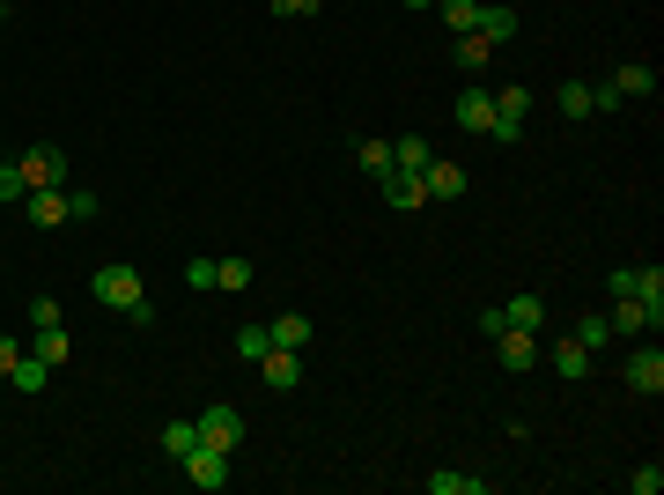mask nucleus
<instances>
[{"label": "nucleus", "mask_w": 664, "mask_h": 495, "mask_svg": "<svg viewBox=\"0 0 664 495\" xmlns=\"http://www.w3.org/2000/svg\"><path fill=\"white\" fill-rule=\"evenodd\" d=\"M89 297H97L104 311H126L133 325H155V303H148V289H141V267H126V259H111V267L89 273Z\"/></svg>", "instance_id": "nucleus-1"}, {"label": "nucleus", "mask_w": 664, "mask_h": 495, "mask_svg": "<svg viewBox=\"0 0 664 495\" xmlns=\"http://www.w3.org/2000/svg\"><path fill=\"white\" fill-rule=\"evenodd\" d=\"M193 429H199V444L229 451V459H237V444H244V415H237V407H199Z\"/></svg>", "instance_id": "nucleus-2"}, {"label": "nucleus", "mask_w": 664, "mask_h": 495, "mask_svg": "<svg viewBox=\"0 0 664 495\" xmlns=\"http://www.w3.org/2000/svg\"><path fill=\"white\" fill-rule=\"evenodd\" d=\"M177 473H185V481H193V488H229V451H215V444H199V451H185V459H177Z\"/></svg>", "instance_id": "nucleus-3"}, {"label": "nucleus", "mask_w": 664, "mask_h": 495, "mask_svg": "<svg viewBox=\"0 0 664 495\" xmlns=\"http://www.w3.org/2000/svg\"><path fill=\"white\" fill-rule=\"evenodd\" d=\"M15 163H23V177H30V193H37V185H67V155L52 149V141H30V149L15 155Z\"/></svg>", "instance_id": "nucleus-4"}, {"label": "nucleus", "mask_w": 664, "mask_h": 495, "mask_svg": "<svg viewBox=\"0 0 664 495\" xmlns=\"http://www.w3.org/2000/svg\"><path fill=\"white\" fill-rule=\"evenodd\" d=\"M494 363H502V370H532V363H540V333L502 325V333H494Z\"/></svg>", "instance_id": "nucleus-5"}, {"label": "nucleus", "mask_w": 664, "mask_h": 495, "mask_svg": "<svg viewBox=\"0 0 664 495\" xmlns=\"http://www.w3.org/2000/svg\"><path fill=\"white\" fill-rule=\"evenodd\" d=\"M259 377H266V392H295L303 385V355L295 347H266L259 355Z\"/></svg>", "instance_id": "nucleus-6"}, {"label": "nucleus", "mask_w": 664, "mask_h": 495, "mask_svg": "<svg viewBox=\"0 0 664 495\" xmlns=\"http://www.w3.org/2000/svg\"><path fill=\"white\" fill-rule=\"evenodd\" d=\"M23 215L37 229H59L67 223V185H37V193H23Z\"/></svg>", "instance_id": "nucleus-7"}, {"label": "nucleus", "mask_w": 664, "mask_h": 495, "mask_svg": "<svg viewBox=\"0 0 664 495\" xmlns=\"http://www.w3.org/2000/svg\"><path fill=\"white\" fill-rule=\"evenodd\" d=\"M458 126H466V133H488V126H494V89H488V82H466V97H458Z\"/></svg>", "instance_id": "nucleus-8"}, {"label": "nucleus", "mask_w": 664, "mask_h": 495, "mask_svg": "<svg viewBox=\"0 0 664 495\" xmlns=\"http://www.w3.org/2000/svg\"><path fill=\"white\" fill-rule=\"evenodd\" d=\"M472 37H488L494 52L516 37V8H502V0H480V23H472Z\"/></svg>", "instance_id": "nucleus-9"}, {"label": "nucleus", "mask_w": 664, "mask_h": 495, "mask_svg": "<svg viewBox=\"0 0 664 495\" xmlns=\"http://www.w3.org/2000/svg\"><path fill=\"white\" fill-rule=\"evenodd\" d=\"M628 385H635L642 399L664 392V355H657V347H635V355H628Z\"/></svg>", "instance_id": "nucleus-10"}, {"label": "nucleus", "mask_w": 664, "mask_h": 495, "mask_svg": "<svg viewBox=\"0 0 664 495\" xmlns=\"http://www.w3.org/2000/svg\"><path fill=\"white\" fill-rule=\"evenodd\" d=\"M540 355H546V363H554V370L568 377V385H576V377H590V347L576 341V333H562V341H554V347H540Z\"/></svg>", "instance_id": "nucleus-11"}, {"label": "nucleus", "mask_w": 664, "mask_h": 495, "mask_svg": "<svg viewBox=\"0 0 664 495\" xmlns=\"http://www.w3.org/2000/svg\"><path fill=\"white\" fill-rule=\"evenodd\" d=\"M628 297L650 311V333H657L664 325V267H635V289H628Z\"/></svg>", "instance_id": "nucleus-12"}, {"label": "nucleus", "mask_w": 664, "mask_h": 495, "mask_svg": "<svg viewBox=\"0 0 664 495\" xmlns=\"http://www.w3.org/2000/svg\"><path fill=\"white\" fill-rule=\"evenodd\" d=\"M384 207H399V215H414V207H428V185L406 171H384Z\"/></svg>", "instance_id": "nucleus-13"}, {"label": "nucleus", "mask_w": 664, "mask_h": 495, "mask_svg": "<svg viewBox=\"0 0 664 495\" xmlns=\"http://www.w3.org/2000/svg\"><path fill=\"white\" fill-rule=\"evenodd\" d=\"M421 185H428V200H466V185H472V177L458 171V163H443V155H436V163L421 171Z\"/></svg>", "instance_id": "nucleus-14"}, {"label": "nucleus", "mask_w": 664, "mask_h": 495, "mask_svg": "<svg viewBox=\"0 0 664 495\" xmlns=\"http://www.w3.org/2000/svg\"><path fill=\"white\" fill-rule=\"evenodd\" d=\"M428 163H436V149H428V133H406V141H392V171L421 177Z\"/></svg>", "instance_id": "nucleus-15"}, {"label": "nucleus", "mask_w": 664, "mask_h": 495, "mask_svg": "<svg viewBox=\"0 0 664 495\" xmlns=\"http://www.w3.org/2000/svg\"><path fill=\"white\" fill-rule=\"evenodd\" d=\"M606 325H613V341H635V333H650V311H642L635 297H613V311H606Z\"/></svg>", "instance_id": "nucleus-16"}, {"label": "nucleus", "mask_w": 664, "mask_h": 495, "mask_svg": "<svg viewBox=\"0 0 664 495\" xmlns=\"http://www.w3.org/2000/svg\"><path fill=\"white\" fill-rule=\"evenodd\" d=\"M613 89H620V97H657V67H642V60H620V67H613Z\"/></svg>", "instance_id": "nucleus-17"}, {"label": "nucleus", "mask_w": 664, "mask_h": 495, "mask_svg": "<svg viewBox=\"0 0 664 495\" xmlns=\"http://www.w3.org/2000/svg\"><path fill=\"white\" fill-rule=\"evenodd\" d=\"M30 355L59 370V363H67V325H30Z\"/></svg>", "instance_id": "nucleus-18"}, {"label": "nucleus", "mask_w": 664, "mask_h": 495, "mask_svg": "<svg viewBox=\"0 0 664 495\" xmlns=\"http://www.w3.org/2000/svg\"><path fill=\"white\" fill-rule=\"evenodd\" d=\"M266 333H273V347H295V355L311 347V319H303V311H281V319H266Z\"/></svg>", "instance_id": "nucleus-19"}, {"label": "nucleus", "mask_w": 664, "mask_h": 495, "mask_svg": "<svg viewBox=\"0 0 664 495\" xmlns=\"http://www.w3.org/2000/svg\"><path fill=\"white\" fill-rule=\"evenodd\" d=\"M450 60H458V67H466L472 82H488V67H494V45H488V37H458V52H450Z\"/></svg>", "instance_id": "nucleus-20"}, {"label": "nucleus", "mask_w": 664, "mask_h": 495, "mask_svg": "<svg viewBox=\"0 0 664 495\" xmlns=\"http://www.w3.org/2000/svg\"><path fill=\"white\" fill-rule=\"evenodd\" d=\"M8 385H15V392H45V385H52V363H37V355L23 347V355H15V370H8Z\"/></svg>", "instance_id": "nucleus-21"}, {"label": "nucleus", "mask_w": 664, "mask_h": 495, "mask_svg": "<svg viewBox=\"0 0 664 495\" xmlns=\"http://www.w3.org/2000/svg\"><path fill=\"white\" fill-rule=\"evenodd\" d=\"M421 488L428 495H488V481H480V473H428Z\"/></svg>", "instance_id": "nucleus-22"}, {"label": "nucleus", "mask_w": 664, "mask_h": 495, "mask_svg": "<svg viewBox=\"0 0 664 495\" xmlns=\"http://www.w3.org/2000/svg\"><path fill=\"white\" fill-rule=\"evenodd\" d=\"M502 325H524V333H540V325H546V303H540V297H510V303H502Z\"/></svg>", "instance_id": "nucleus-23"}, {"label": "nucleus", "mask_w": 664, "mask_h": 495, "mask_svg": "<svg viewBox=\"0 0 664 495\" xmlns=\"http://www.w3.org/2000/svg\"><path fill=\"white\" fill-rule=\"evenodd\" d=\"M443 23H450V37H472V23H480V0H436Z\"/></svg>", "instance_id": "nucleus-24"}, {"label": "nucleus", "mask_w": 664, "mask_h": 495, "mask_svg": "<svg viewBox=\"0 0 664 495\" xmlns=\"http://www.w3.org/2000/svg\"><path fill=\"white\" fill-rule=\"evenodd\" d=\"M355 163H362L369 177H384V171H392V141H377V133H369V141H355Z\"/></svg>", "instance_id": "nucleus-25"}, {"label": "nucleus", "mask_w": 664, "mask_h": 495, "mask_svg": "<svg viewBox=\"0 0 664 495\" xmlns=\"http://www.w3.org/2000/svg\"><path fill=\"white\" fill-rule=\"evenodd\" d=\"M215 289L244 297V289H251V259H215Z\"/></svg>", "instance_id": "nucleus-26"}, {"label": "nucleus", "mask_w": 664, "mask_h": 495, "mask_svg": "<svg viewBox=\"0 0 664 495\" xmlns=\"http://www.w3.org/2000/svg\"><path fill=\"white\" fill-rule=\"evenodd\" d=\"M576 341H584L590 355H598V347L613 341V325H606V311H584V319H576Z\"/></svg>", "instance_id": "nucleus-27"}, {"label": "nucleus", "mask_w": 664, "mask_h": 495, "mask_svg": "<svg viewBox=\"0 0 664 495\" xmlns=\"http://www.w3.org/2000/svg\"><path fill=\"white\" fill-rule=\"evenodd\" d=\"M163 451H171V459L199 451V429H193V421H171V429H163Z\"/></svg>", "instance_id": "nucleus-28"}, {"label": "nucleus", "mask_w": 664, "mask_h": 495, "mask_svg": "<svg viewBox=\"0 0 664 495\" xmlns=\"http://www.w3.org/2000/svg\"><path fill=\"white\" fill-rule=\"evenodd\" d=\"M568 119H590V82H562V97H554Z\"/></svg>", "instance_id": "nucleus-29"}, {"label": "nucleus", "mask_w": 664, "mask_h": 495, "mask_svg": "<svg viewBox=\"0 0 664 495\" xmlns=\"http://www.w3.org/2000/svg\"><path fill=\"white\" fill-rule=\"evenodd\" d=\"M30 193V177H23V163H0V207H15V200Z\"/></svg>", "instance_id": "nucleus-30"}, {"label": "nucleus", "mask_w": 664, "mask_h": 495, "mask_svg": "<svg viewBox=\"0 0 664 495\" xmlns=\"http://www.w3.org/2000/svg\"><path fill=\"white\" fill-rule=\"evenodd\" d=\"M266 347H273V333H266V325H244V333H237V355H244V363H259Z\"/></svg>", "instance_id": "nucleus-31"}, {"label": "nucleus", "mask_w": 664, "mask_h": 495, "mask_svg": "<svg viewBox=\"0 0 664 495\" xmlns=\"http://www.w3.org/2000/svg\"><path fill=\"white\" fill-rule=\"evenodd\" d=\"M281 23H303V15H318V0H266Z\"/></svg>", "instance_id": "nucleus-32"}, {"label": "nucleus", "mask_w": 664, "mask_h": 495, "mask_svg": "<svg viewBox=\"0 0 664 495\" xmlns=\"http://www.w3.org/2000/svg\"><path fill=\"white\" fill-rule=\"evenodd\" d=\"M104 200L97 193H67V223H89V215H97Z\"/></svg>", "instance_id": "nucleus-33"}, {"label": "nucleus", "mask_w": 664, "mask_h": 495, "mask_svg": "<svg viewBox=\"0 0 664 495\" xmlns=\"http://www.w3.org/2000/svg\"><path fill=\"white\" fill-rule=\"evenodd\" d=\"M30 325H67V319H59V303L52 297H30Z\"/></svg>", "instance_id": "nucleus-34"}, {"label": "nucleus", "mask_w": 664, "mask_h": 495, "mask_svg": "<svg viewBox=\"0 0 664 495\" xmlns=\"http://www.w3.org/2000/svg\"><path fill=\"white\" fill-rule=\"evenodd\" d=\"M628 488H635V495H657V488H664V466H642V473H628Z\"/></svg>", "instance_id": "nucleus-35"}, {"label": "nucleus", "mask_w": 664, "mask_h": 495, "mask_svg": "<svg viewBox=\"0 0 664 495\" xmlns=\"http://www.w3.org/2000/svg\"><path fill=\"white\" fill-rule=\"evenodd\" d=\"M620 104H628V97H620L613 82H598V89H590V111H620Z\"/></svg>", "instance_id": "nucleus-36"}, {"label": "nucleus", "mask_w": 664, "mask_h": 495, "mask_svg": "<svg viewBox=\"0 0 664 495\" xmlns=\"http://www.w3.org/2000/svg\"><path fill=\"white\" fill-rule=\"evenodd\" d=\"M15 355H23V347H15V341H8V333H0V377L15 370Z\"/></svg>", "instance_id": "nucleus-37"}, {"label": "nucleus", "mask_w": 664, "mask_h": 495, "mask_svg": "<svg viewBox=\"0 0 664 495\" xmlns=\"http://www.w3.org/2000/svg\"><path fill=\"white\" fill-rule=\"evenodd\" d=\"M406 8H436V0H406Z\"/></svg>", "instance_id": "nucleus-38"}, {"label": "nucleus", "mask_w": 664, "mask_h": 495, "mask_svg": "<svg viewBox=\"0 0 664 495\" xmlns=\"http://www.w3.org/2000/svg\"><path fill=\"white\" fill-rule=\"evenodd\" d=\"M8 8H15V0H0V15H8Z\"/></svg>", "instance_id": "nucleus-39"}]
</instances>
